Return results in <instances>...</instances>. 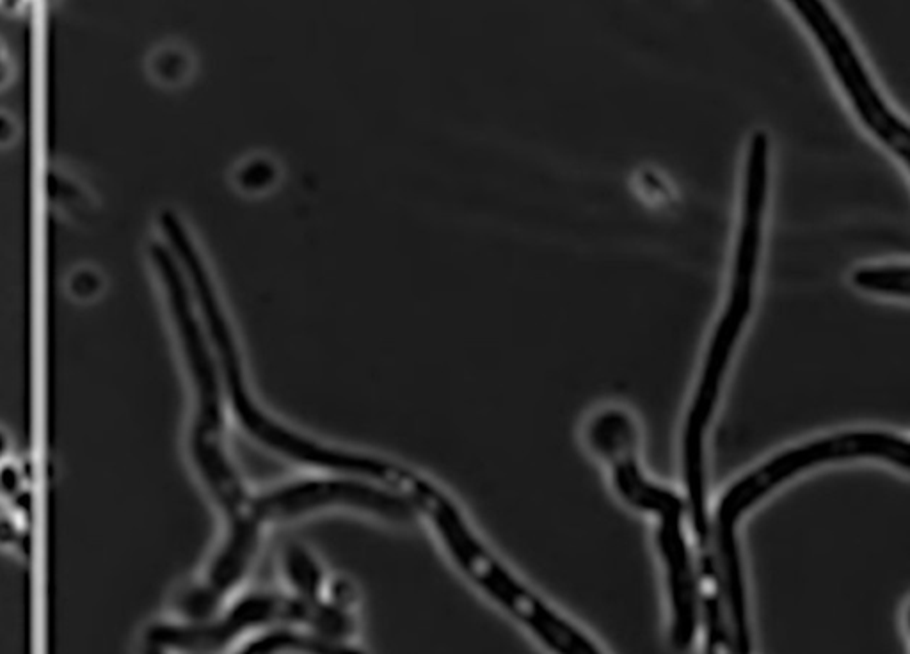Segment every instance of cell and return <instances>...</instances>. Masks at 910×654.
I'll return each instance as SVG.
<instances>
[{"mask_svg": "<svg viewBox=\"0 0 910 654\" xmlns=\"http://www.w3.org/2000/svg\"><path fill=\"white\" fill-rule=\"evenodd\" d=\"M772 180V146L767 132H754L743 164L742 198L738 210L735 248L729 271V290L719 320L713 329L704 358L695 397L688 411L683 438V473L687 484L688 507L703 514L706 502L704 441L711 416L722 393L727 370L735 356L743 329L751 319L758 290L759 269L765 242Z\"/></svg>", "mask_w": 910, "mask_h": 654, "instance_id": "6da1fadb", "label": "cell"}, {"mask_svg": "<svg viewBox=\"0 0 910 654\" xmlns=\"http://www.w3.org/2000/svg\"><path fill=\"white\" fill-rule=\"evenodd\" d=\"M152 260L166 288L196 388L198 411L192 429L194 459L228 518V539L214 562L207 582L210 591L226 594L244 575L255 553L262 523L256 518L255 498H249L244 491L224 454L223 411L216 363L192 310L191 292L187 288L185 274L180 271L173 255L162 246H153Z\"/></svg>", "mask_w": 910, "mask_h": 654, "instance_id": "7a4b0ae2", "label": "cell"}, {"mask_svg": "<svg viewBox=\"0 0 910 654\" xmlns=\"http://www.w3.org/2000/svg\"><path fill=\"white\" fill-rule=\"evenodd\" d=\"M854 459H877L909 471V441L891 432L857 431L834 434L775 455L759 468L729 487L720 498L715 519L710 523V543L719 567L722 607L727 637L733 654H751V631L747 619V598L736 527L752 507L770 495L775 487L802 471Z\"/></svg>", "mask_w": 910, "mask_h": 654, "instance_id": "3957f363", "label": "cell"}, {"mask_svg": "<svg viewBox=\"0 0 910 654\" xmlns=\"http://www.w3.org/2000/svg\"><path fill=\"white\" fill-rule=\"evenodd\" d=\"M413 503L429 516L457 564L505 610L527 626L555 654H603L585 633L516 582L471 535L459 512L427 482L416 487Z\"/></svg>", "mask_w": 910, "mask_h": 654, "instance_id": "277c9868", "label": "cell"}, {"mask_svg": "<svg viewBox=\"0 0 910 654\" xmlns=\"http://www.w3.org/2000/svg\"><path fill=\"white\" fill-rule=\"evenodd\" d=\"M788 8L822 54L850 111L875 143L909 166V125L870 70L852 34L829 4L797 0Z\"/></svg>", "mask_w": 910, "mask_h": 654, "instance_id": "5b68a950", "label": "cell"}, {"mask_svg": "<svg viewBox=\"0 0 910 654\" xmlns=\"http://www.w3.org/2000/svg\"><path fill=\"white\" fill-rule=\"evenodd\" d=\"M276 623L304 624L326 639L347 637L352 630L349 615L335 605L276 594H255L240 599L228 614L214 623L194 626H160L152 631L153 644L184 651H216L248 630Z\"/></svg>", "mask_w": 910, "mask_h": 654, "instance_id": "8992f818", "label": "cell"}, {"mask_svg": "<svg viewBox=\"0 0 910 654\" xmlns=\"http://www.w3.org/2000/svg\"><path fill=\"white\" fill-rule=\"evenodd\" d=\"M324 507H352L383 518H413V505L395 493L345 480H312L255 498L256 518L285 519Z\"/></svg>", "mask_w": 910, "mask_h": 654, "instance_id": "52a82bcc", "label": "cell"}, {"mask_svg": "<svg viewBox=\"0 0 910 654\" xmlns=\"http://www.w3.org/2000/svg\"><path fill=\"white\" fill-rule=\"evenodd\" d=\"M685 503L658 514V546L671 592V639L678 651H687L699 624V580L683 532Z\"/></svg>", "mask_w": 910, "mask_h": 654, "instance_id": "ba28073f", "label": "cell"}, {"mask_svg": "<svg viewBox=\"0 0 910 654\" xmlns=\"http://www.w3.org/2000/svg\"><path fill=\"white\" fill-rule=\"evenodd\" d=\"M910 271L907 262H882L859 265L852 271L854 288L868 296L884 299H909Z\"/></svg>", "mask_w": 910, "mask_h": 654, "instance_id": "9c48e42d", "label": "cell"}, {"mask_svg": "<svg viewBox=\"0 0 910 654\" xmlns=\"http://www.w3.org/2000/svg\"><path fill=\"white\" fill-rule=\"evenodd\" d=\"M278 653H303V654H363L354 647L345 646L338 640L326 637H312L301 635L294 631H272L265 637L253 640L244 647L239 654H278Z\"/></svg>", "mask_w": 910, "mask_h": 654, "instance_id": "30bf717a", "label": "cell"}, {"mask_svg": "<svg viewBox=\"0 0 910 654\" xmlns=\"http://www.w3.org/2000/svg\"><path fill=\"white\" fill-rule=\"evenodd\" d=\"M285 575L296 589L299 598L320 601L322 571L317 562L299 546H290L285 553Z\"/></svg>", "mask_w": 910, "mask_h": 654, "instance_id": "8fae6325", "label": "cell"}]
</instances>
